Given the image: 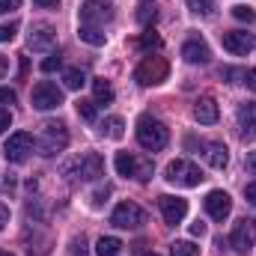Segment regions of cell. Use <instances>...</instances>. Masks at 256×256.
<instances>
[{"instance_id": "1", "label": "cell", "mask_w": 256, "mask_h": 256, "mask_svg": "<svg viewBox=\"0 0 256 256\" xmlns=\"http://www.w3.org/2000/svg\"><path fill=\"white\" fill-rule=\"evenodd\" d=\"M137 143L149 152H161L170 143V128L155 116H140L137 120Z\"/></svg>"}, {"instance_id": "2", "label": "cell", "mask_w": 256, "mask_h": 256, "mask_svg": "<svg viewBox=\"0 0 256 256\" xmlns=\"http://www.w3.org/2000/svg\"><path fill=\"white\" fill-rule=\"evenodd\" d=\"M66 146H68V128L63 122H57V120H48L42 131H39V137H36V149H39V155H45V158H54V155H60Z\"/></svg>"}, {"instance_id": "3", "label": "cell", "mask_w": 256, "mask_h": 256, "mask_svg": "<svg viewBox=\"0 0 256 256\" xmlns=\"http://www.w3.org/2000/svg\"><path fill=\"white\" fill-rule=\"evenodd\" d=\"M164 179H167L170 185H179V188H196L206 176H202V170H200L194 161L176 158V161H170V164L164 167Z\"/></svg>"}, {"instance_id": "4", "label": "cell", "mask_w": 256, "mask_h": 256, "mask_svg": "<svg viewBox=\"0 0 256 256\" xmlns=\"http://www.w3.org/2000/svg\"><path fill=\"white\" fill-rule=\"evenodd\" d=\"M167 74H170V66L164 57H143L140 66L134 68V80L140 86H158L167 80Z\"/></svg>"}, {"instance_id": "5", "label": "cell", "mask_w": 256, "mask_h": 256, "mask_svg": "<svg viewBox=\"0 0 256 256\" xmlns=\"http://www.w3.org/2000/svg\"><path fill=\"white\" fill-rule=\"evenodd\" d=\"M66 173H74V179H80V182H96L104 173V158L98 152H84L80 158L66 164Z\"/></svg>"}, {"instance_id": "6", "label": "cell", "mask_w": 256, "mask_h": 256, "mask_svg": "<svg viewBox=\"0 0 256 256\" xmlns=\"http://www.w3.org/2000/svg\"><path fill=\"white\" fill-rule=\"evenodd\" d=\"M114 167H116V173L120 176H131V179H137V182H149L152 179V161H143V158H137V155H131V152H120L116 155V161H114Z\"/></svg>"}, {"instance_id": "7", "label": "cell", "mask_w": 256, "mask_h": 256, "mask_svg": "<svg viewBox=\"0 0 256 256\" xmlns=\"http://www.w3.org/2000/svg\"><path fill=\"white\" fill-rule=\"evenodd\" d=\"M33 146H36L33 134H27V131H15V134H9V140L3 143V155H6V161H12V164H24V161L30 158Z\"/></svg>"}, {"instance_id": "8", "label": "cell", "mask_w": 256, "mask_h": 256, "mask_svg": "<svg viewBox=\"0 0 256 256\" xmlns=\"http://www.w3.org/2000/svg\"><path fill=\"white\" fill-rule=\"evenodd\" d=\"M230 244H232V250L242 256H248L254 250L256 244V220L254 218H242V220H236V226H232V236H230Z\"/></svg>"}, {"instance_id": "9", "label": "cell", "mask_w": 256, "mask_h": 256, "mask_svg": "<svg viewBox=\"0 0 256 256\" xmlns=\"http://www.w3.org/2000/svg\"><path fill=\"white\" fill-rule=\"evenodd\" d=\"M30 102H33L36 110H54V108L63 104V90H60L57 84H51V80H39V84L33 86Z\"/></svg>"}, {"instance_id": "10", "label": "cell", "mask_w": 256, "mask_h": 256, "mask_svg": "<svg viewBox=\"0 0 256 256\" xmlns=\"http://www.w3.org/2000/svg\"><path fill=\"white\" fill-rule=\"evenodd\" d=\"M110 18H114L110 3H104V0H84L80 3V24H86V27H104Z\"/></svg>"}, {"instance_id": "11", "label": "cell", "mask_w": 256, "mask_h": 256, "mask_svg": "<svg viewBox=\"0 0 256 256\" xmlns=\"http://www.w3.org/2000/svg\"><path fill=\"white\" fill-rule=\"evenodd\" d=\"M110 224L120 226V230H137V226L146 224V214H143V208L137 202H120L114 208V214H110Z\"/></svg>"}, {"instance_id": "12", "label": "cell", "mask_w": 256, "mask_h": 256, "mask_svg": "<svg viewBox=\"0 0 256 256\" xmlns=\"http://www.w3.org/2000/svg\"><path fill=\"white\" fill-rule=\"evenodd\" d=\"M158 206H161V218H164V224H170V226L182 224L185 214H188V200H182V196H170V194H164V196H158Z\"/></svg>"}, {"instance_id": "13", "label": "cell", "mask_w": 256, "mask_h": 256, "mask_svg": "<svg viewBox=\"0 0 256 256\" xmlns=\"http://www.w3.org/2000/svg\"><path fill=\"white\" fill-rule=\"evenodd\" d=\"M220 42H224V48H226L230 54H238V57L250 54L256 48V36L248 33V30H230V33L220 36Z\"/></svg>"}, {"instance_id": "14", "label": "cell", "mask_w": 256, "mask_h": 256, "mask_svg": "<svg viewBox=\"0 0 256 256\" xmlns=\"http://www.w3.org/2000/svg\"><path fill=\"white\" fill-rule=\"evenodd\" d=\"M57 45V33H54V27L51 24H33L30 27V33H27V48L30 51H51Z\"/></svg>"}, {"instance_id": "15", "label": "cell", "mask_w": 256, "mask_h": 256, "mask_svg": "<svg viewBox=\"0 0 256 256\" xmlns=\"http://www.w3.org/2000/svg\"><path fill=\"white\" fill-rule=\"evenodd\" d=\"M206 212H208V218H214V220H226L230 212H232L230 194L226 191H208L206 194Z\"/></svg>"}, {"instance_id": "16", "label": "cell", "mask_w": 256, "mask_h": 256, "mask_svg": "<svg viewBox=\"0 0 256 256\" xmlns=\"http://www.w3.org/2000/svg\"><path fill=\"white\" fill-rule=\"evenodd\" d=\"M238 134H242L244 143L256 140V104L254 102H248V104L238 108Z\"/></svg>"}, {"instance_id": "17", "label": "cell", "mask_w": 256, "mask_h": 256, "mask_svg": "<svg viewBox=\"0 0 256 256\" xmlns=\"http://www.w3.org/2000/svg\"><path fill=\"white\" fill-rule=\"evenodd\" d=\"M218 116H220V110H218V102H214V98H208V96L196 98V104H194V120H196L200 126H214Z\"/></svg>"}, {"instance_id": "18", "label": "cell", "mask_w": 256, "mask_h": 256, "mask_svg": "<svg viewBox=\"0 0 256 256\" xmlns=\"http://www.w3.org/2000/svg\"><path fill=\"white\" fill-rule=\"evenodd\" d=\"M182 60L191 66H206L212 60V51H208V45L206 42H200V39H191V42H185L182 45Z\"/></svg>"}, {"instance_id": "19", "label": "cell", "mask_w": 256, "mask_h": 256, "mask_svg": "<svg viewBox=\"0 0 256 256\" xmlns=\"http://www.w3.org/2000/svg\"><path fill=\"white\" fill-rule=\"evenodd\" d=\"M202 155H206V161L214 167V170H224L226 164H230V152H226V146L224 143H218V140H208V143H202Z\"/></svg>"}, {"instance_id": "20", "label": "cell", "mask_w": 256, "mask_h": 256, "mask_svg": "<svg viewBox=\"0 0 256 256\" xmlns=\"http://www.w3.org/2000/svg\"><path fill=\"white\" fill-rule=\"evenodd\" d=\"M122 248H126V244H122L116 236H102V238L96 242V256H120Z\"/></svg>"}, {"instance_id": "21", "label": "cell", "mask_w": 256, "mask_h": 256, "mask_svg": "<svg viewBox=\"0 0 256 256\" xmlns=\"http://www.w3.org/2000/svg\"><path fill=\"white\" fill-rule=\"evenodd\" d=\"M92 96H96V104H110L114 102V86L104 78H96L92 80Z\"/></svg>"}, {"instance_id": "22", "label": "cell", "mask_w": 256, "mask_h": 256, "mask_svg": "<svg viewBox=\"0 0 256 256\" xmlns=\"http://www.w3.org/2000/svg\"><path fill=\"white\" fill-rule=\"evenodd\" d=\"M78 36H80V39H84L86 45H96V48L108 42V36L102 33V27H86V24H80V30H78Z\"/></svg>"}, {"instance_id": "23", "label": "cell", "mask_w": 256, "mask_h": 256, "mask_svg": "<svg viewBox=\"0 0 256 256\" xmlns=\"http://www.w3.org/2000/svg\"><path fill=\"white\" fill-rule=\"evenodd\" d=\"M122 128H126V122H122V120H120V116H108V120H104V122H102V134H108V137H110V140H120V137H122V134H126V131H122Z\"/></svg>"}, {"instance_id": "24", "label": "cell", "mask_w": 256, "mask_h": 256, "mask_svg": "<svg viewBox=\"0 0 256 256\" xmlns=\"http://www.w3.org/2000/svg\"><path fill=\"white\" fill-rule=\"evenodd\" d=\"M86 84V74L80 72V68H66L63 72V86L66 90H80Z\"/></svg>"}, {"instance_id": "25", "label": "cell", "mask_w": 256, "mask_h": 256, "mask_svg": "<svg viewBox=\"0 0 256 256\" xmlns=\"http://www.w3.org/2000/svg\"><path fill=\"white\" fill-rule=\"evenodd\" d=\"M140 48H143V51H158V48H161V36L155 33V27H146V30L140 33Z\"/></svg>"}, {"instance_id": "26", "label": "cell", "mask_w": 256, "mask_h": 256, "mask_svg": "<svg viewBox=\"0 0 256 256\" xmlns=\"http://www.w3.org/2000/svg\"><path fill=\"white\" fill-rule=\"evenodd\" d=\"M170 256H200V248L194 242H173L170 244Z\"/></svg>"}, {"instance_id": "27", "label": "cell", "mask_w": 256, "mask_h": 256, "mask_svg": "<svg viewBox=\"0 0 256 256\" xmlns=\"http://www.w3.org/2000/svg\"><path fill=\"white\" fill-rule=\"evenodd\" d=\"M155 18H158V9H155L152 3H140V6H137V21H140V24H146V27H149Z\"/></svg>"}, {"instance_id": "28", "label": "cell", "mask_w": 256, "mask_h": 256, "mask_svg": "<svg viewBox=\"0 0 256 256\" xmlns=\"http://www.w3.org/2000/svg\"><path fill=\"white\" fill-rule=\"evenodd\" d=\"M188 9L196 12V15H212L214 12V0H185Z\"/></svg>"}, {"instance_id": "29", "label": "cell", "mask_w": 256, "mask_h": 256, "mask_svg": "<svg viewBox=\"0 0 256 256\" xmlns=\"http://www.w3.org/2000/svg\"><path fill=\"white\" fill-rule=\"evenodd\" d=\"M232 15H236L238 21H248V24H254V21H256V9H254V6H244V3L232 6Z\"/></svg>"}, {"instance_id": "30", "label": "cell", "mask_w": 256, "mask_h": 256, "mask_svg": "<svg viewBox=\"0 0 256 256\" xmlns=\"http://www.w3.org/2000/svg\"><path fill=\"white\" fill-rule=\"evenodd\" d=\"M78 116L86 120V122H96V102H78Z\"/></svg>"}, {"instance_id": "31", "label": "cell", "mask_w": 256, "mask_h": 256, "mask_svg": "<svg viewBox=\"0 0 256 256\" xmlns=\"http://www.w3.org/2000/svg\"><path fill=\"white\" fill-rule=\"evenodd\" d=\"M220 78L230 80V84H238V80H244V68H232V66H226V68H220Z\"/></svg>"}, {"instance_id": "32", "label": "cell", "mask_w": 256, "mask_h": 256, "mask_svg": "<svg viewBox=\"0 0 256 256\" xmlns=\"http://www.w3.org/2000/svg\"><path fill=\"white\" fill-rule=\"evenodd\" d=\"M60 63H63V57H60L57 51H51V54L42 60V72H57V68H60Z\"/></svg>"}, {"instance_id": "33", "label": "cell", "mask_w": 256, "mask_h": 256, "mask_svg": "<svg viewBox=\"0 0 256 256\" xmlns=\"http://www.w3.org/2000/svg\"><path fill=\"white\" fill-rule=\"evenodd\" d=\"M18 33V24H0V42H12Z\"/></svg>"}, {"instance_id": "34", "label": "cell", "mask_w": 256, "mask_h": 256, "mask_svg": "<svg viewBox=\"0 0 256 256\" xmlns=\"http://www.w3.org/2000/svg\"><path fill=\"white\" fill-rule=\"evenodd\" d=\"M110 196V185H104V188H98V191L92 194V206H102L104 200Z\"/></svg>"}, {"instance_id": "35", "label": "cell", "mask_w": 256, "mask_h": 256, "mask_svg": "<svg viewBox=\"0 0 256 256\" xmlns=\"http://www.w3.org/2000/svg\"><path fill=\"white\" fill-rule=\"evenodd\" d=\"M21 6V0H0V15H6V12H15Z\"/></svg>"}, {"instance_id": "36", "label": "cell", "mask_w": 256, "mask_h": 256, "mask_svg": "<svg viewBox=\"0 0 256 256\" xmlns=\"http://www.w3.org/2000/svg\"><path fill=\"white\" fill-rule=\"evenodd\" d=\"M72 256H86V244H84V238H74V242H72Z\"/></svg>"}, {"instance_id": "37", "label": "cell", "mask_w": 256, "mask_h": 256, "mask_svg": "<svg viewBox=\"0 0 256 256\" xmlns=\"http://www.w3.org/2000/svg\"><path fill=\"white\" fill-rule=\"evenodd\" d=\"M12 102H15V90L3 86V90H0V104H12Z\"/></svg>"}, {"instance_id": "38", "label": "cell", "mask_w": 256, "mask_h": 256, "mask_svg": "<svg viewBox=\"0 0 256 256\" xmlns=\"http://www.w3.org/2000/svg\"><path fill=\"white\" fill-rule=\"evenodd\" d=\"M244 84H248V90L256 92V68H244Z\"/></svg>"}, {"instance_id": "39", "label": "cell", "mask_w": 256, "mask_h": 256, "mask_svg": "<svg viewBox=\"0 0 256 256\" xmlns=\"http://www.w3.org/2000/svg\"><path fill=\"white\" fill-rule=\"evenodd\" d=\"M9 126H12V114H9V110H0V134H3Z\"/></svg>"}, {"instance_id": "40", "label": "cell", "mask_w": 256, "mask_h": 256, "mask_svg": "<svg viewBox=\"0 0 256 256\" xmlns=\"http://www.w3.org/2000/svg\"><path fill=\"white\" fill-rule=\"evenodd\" d=\"M191 236H196V238H202V236H206V224H202V220H194V224H191Z\"/></svg>"}, {"instance_id": "41", "label": "cell", "mask_w": 256, "mask_h": 256, "mask_svg": "<svg viewBox=\"0 0 256 256\" xmlns=\"http://www.w3.org/2000/svg\"><path fill=\"white\" fill-rule=\"evenodd\" d=\"M244 196H248V202H254L256 206V182H250V185L244 188Z\"/></svg>"}, {"instance_id": "42", "label": "cell", "mask_w": 256, "mask_h": 256, "mask_svg": "<svg viewBox=\"0 0 256 256\" xmlns=\"http://www.w3.org/2000/svg\"><path fill=\"white\" fill-rule=\"evenodd\" d=\"M6 224H9V208L0 202V230H6Z\"/></svg>"}, {"instance_id": "43", "label": "cell", "mask_w": 256, "mask_h": 256, "mask_svg": "<svg viewBox=\"0 0 256 256\" xmlns=\"http://www.w3.org/2000/svg\"><path fill=\"white\" fill-rule=\"evenodd\" d=\"M36 6H42V9H54V6H60V0H33Z\"/></svg>"}, {"instance_id": "44", "label": "cell", "mask_w": 256, "mask_h": 256, "mask_svg": "<svg viewBox=\"0 0 256 256\" xmlns=\"http://www.w3.org/2000/svg\"><path fill=\"white\" fill-rule=\"evenodd\" d=\"M12 191H15V179L6 176V182H3V194H12Z\"/></svg>"}, {"instance_id": "45", "label": "cell", "mask_w": 256, "mask_h": 256, "mask_svg": "<svg viewBox=\"0 0 256 256\" xmlns=\"http://www.w3.org/2000/svg\"><path fill=\"white\" fill-rule=\"evenodd\" d=\"M244 164H248V170H250V173H256V152L248 155V161H244Z\"/></svg>"}, {"instance_id": "46", "label": "cell", "mask_w": 256, "mask_h": 256, "mask_svg": "<svg viewBox=\"0 0 256 256\" xmlns=\"http://www.w3.org/2000/svg\"><path fill=\"white\" fill-rule=\"evenodd\" d=\"M6 72H9V60H6V57H3V54H0V78H3V74H6Z\"/></svg>"}, {"instance_id": "47", "label": "cell", "mask_w": 256, "mask_h": 256, "mask_svg": "<svg viewBox=\"0 0 256 256\" xmlns=\"http://www.w3.org/2000/svg\"><path fill=\"white\" fill-rule=\"evenodd\" d=\"M0 256H12V254H9V250H0Z\"/></svg>"}, {"instance_id": "48", "label": "cell", "mask_w": 256, "mask_h": 256, "mask_svg": "<svg viewBox=\"0 0 256 256\" xmlns=\"http://www.w3.org/2000/svg\"><path fill=\"white\" fill-rule=\"evenodd\" d=\"M146 256H158V254H146Z\"/></svg>"}]
</instances>
